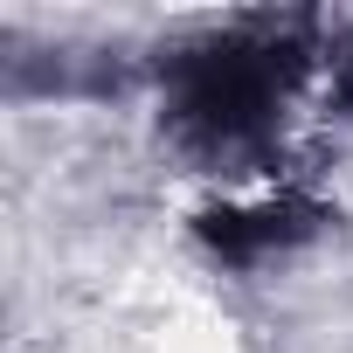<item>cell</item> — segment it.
<instances>
[{
  "instance_id": "6da1fadb",
  "label": "cell",
  "mask_w": 353,
  "mask_h": 353,
  "mask_svg": "<svg viewBox=\"0 0 353 353\" xmlns=\"http://www.w3.org/2000/svg\"><path fill=\"white\" fill-rule=\"evenodd\" d=\"M298 70H305V49L284 42V28H270V42L222 35L208 49H188L166 70V125L208 166H222V159L243 166L270 145Z\"/></svg>"
}]
</instances>
